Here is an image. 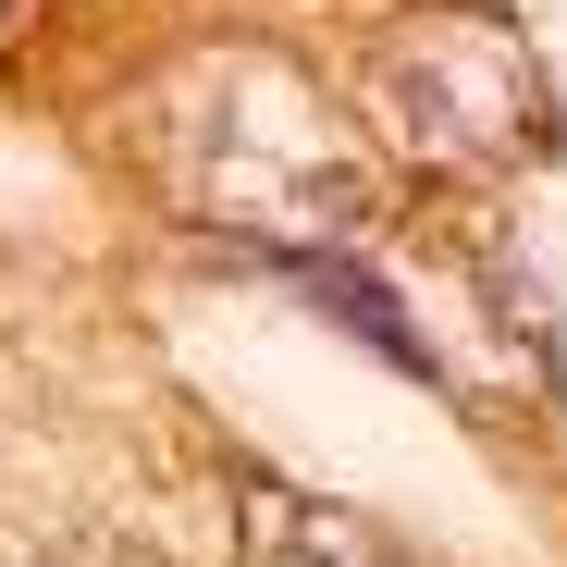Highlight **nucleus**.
<instances>
[{
	"instance_id": "1",
	"label": "nucleus",
	"mask_w": 567,
	"mask_h": 567,
	"mask_svg": "<svg viewBox=\"0 0 567 567\" xmlns=\"http://www.w3.org/2000/svg\"><path fill=\"white\" fill-rule=\"evenodd\" d=\"M370 124L408 173H494L506 148L543 136V74L530 50L482 13V0H444V13H408L358 74Z\"/></svg>"
},
{
	"instance_id": "2",
	"label": "nucleus",
	"mask_w": 567,
	"mask_h": 567,
	"mask_svg": "<svg viewBox=\"0 0 567 567\" xmlns=\"http://www.w3.org/2000/svg\"><path fill=\"white\" fill-rule=\"evenodd\" d=\"M235 567H420L395 530H370L333 494H297L271 468H235Z\"/></svg>"
},
{
	"instance_id": "3",
	"label": "nucleus",
	"mask_w": 567,
	"mask_h": 567,
	"mask_svg": "<svg viewBox=\"0 0 567 567\" xmlns=\"http://www.w3.org/2000/svg\"><path fill=\"white\" fill-rule=\"evenodd\" d=\"M271 271L297 284V297H321V309H346V321H358L370 346H383L395 370H420V383H444V370H432V333H420V321H408V309H395V297H383V284H370L358 259H333V247H284Z\"/></svg>"
},
{
	"instance_id": "4",
	"label": "nucleus",
	"mask_w": 567,
	"mask_h": 567,
	"mask_svg": "<svg viewBox=\"0 0 567 567\" xmlns=\"http://www.w3.org/2000/svg\"><path fill=\"white\" fill-rule=\"evenodd\" d=\"M38 567H173V555H148V543H62V555H38Z\"/></svg>"
}]
</instances>
